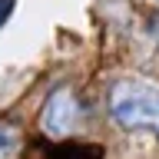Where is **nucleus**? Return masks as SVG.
I'll return each instance as SVG.
<instances>
[{"instance_id": "1", "label": "nucleus", "mask_w": 159, "mask_h": 159, "mask_svg": "<svg viewBox=\"0 0 159 159\" xmlns=\"http://www.w3.org/2000/svg\"><path fill=\"white\" fill-rule=\"evenodd\" d=\"M109 116L123 129H149L159 139V86L139 76L116 80L109 86Z\"/></svg>"}, {"instance_id": "2", "label": "nucleus", "mask_w": 159, "mask_h": 159, "mask_svg": "<svg viewBox=\"0 0 159 159\" xmlns=\"http://www.w3.org/2000/svg\"><path fill=\"white\" fill-rule=\"evenodd\" d=\"M76 123V99H73V89L70 86H57L53 93L47 96L43 109H40V129L43 136L50 139H60L66 136Z\"/></svg>"}, {"instance_id": "4", "label": "nucleus", "mask_w": 159, "mask_h": 159, "mask_svg": "<svg viewBox=\"0 0 159 159\" xmlns=\"http://www.w3.org/2000/svg\"><path fill=\"white\" fill-rule=\"evenodd\" d=\"M13 7H17V0H0V27L10 20V13H13Z\"/></svg>"}, {"instance_id": "3", "label": "nucleus", "mask_w": 159, "mask_h": 159, "mask_svg": "<svg viewBox=\"0 0 159 159\" xmlns=\"http://www.w3.org/2000/svg\"><path fill=\"white\" fill-rule=\"evenodd\" d=\"M17 146H20V129L13 123H0V159L13 156Z\"/></svg>"}]
</instances>
